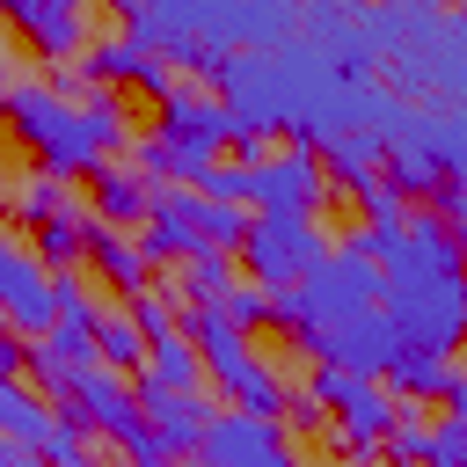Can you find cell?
I'll return each mask as SVG.
<instances>
[{"label":"cell","mask_w":467,"mask_h":467,"mask_svg":"<svg viewBox=\"0 0 467 467\" xmlns=\"http://www.w3.org/2000/svg\"><path fill=\"white\" fill-rule=\"evenodd\" d=\"M124 321L139 328V343H153V336H175V328H182V306H175L161 285H146V292L124 299Z\"/></svg>","instance_id":"cell-21"},{"label":"cell","mask_w":467,"mask_h":467,"mask_svg":"<svg viewBox=\"0 0 467 467\" xmlns=\"http://www.w3.org/2000/svg\"><path fill=\"white\" fill-rule=\"evenodd\" d=\"M263 467H306V460H299V452H292V445H285V452H270V460H263Z\"/></svg>","instance_id":"cell-31"},{"label":"cell","mask_w":467,"mask_h":467,"mask_svg":"<svg viewBox=\"0 0 467 467\" xmlns=\"http://www.w3.org/2000/svg\"><path fill=\"white\" fill-rule=\"evenodd\" d=\"M0 467H51L36 445H15V438H0Z\"/></svg>","instance_id":"cell-28"},{"label":"cell","mask_w":467,"mask_h":467,"mask_svg":"<svg viewBox=\"0 0 467 467\" xmlns=\"http://www.w3.org/2000/svg\"><path fill=\"white\" fill-rule=\"evenodd\" d=\"M7 131L36 153V175L73 182V175H95L102 161H117V153L131 146V109H124V95H109V88H88L80 102H66V95H51L44 80H15V95H7Z\"/></svg>","instance_id":"cell-1"},{"label":"cell","mask_w":467,"mask_h":467,"mask_svg":"<svg viewBox=\"0 0 467 467\" xmlns=\"http://www.w3.org/2000/svg\"><path fill=\"white\" fill-rule=\"evenodd\" d=\"M423 467H467V416H460V409H445V416H438Z\"/></svg>","instance_id":"cell-25"},{"label":"cell","mask_w":467,"mask_h":467,"mask_svg":"<svg viewBox=\"0 0 467 467\" xmlns=\"http://www.w3.org/2000/svg\"><path fill=\"white\" fill-rule=\"evenodd\" d=\"M306 394H314V409H321V423H328V445H336L343 460H372L379 438H387V423L401 416V401H394L379 379L336 372V365H321V372L306 379Z\"/></svg>","instance_id":"cell-4"},{"label":"cell","mask_w":467,"mask_h":467,"mask_svg":"<svg viewBox=\"0 0 467 467\" xmlns=\"http://www.w3.org/2000/svg\"><path fill=\"white\" fill-rule=\"evenodd\" d=\"M88 336H95V358H102L109 372H124V379H131V372L146 365V343H139V328L124 321V306H102Z\"/></svg>","instance_id":"cell-17"},{"label":"cell","mask_w":467,"mask_h":467,"mask_svg":"<svg viewBox=\"0 0 467 467\" xmlns=\"http://www.w3.org/2000/svg\"><path fill=\"white\" fill-rule=\"evenodd\" d=\"M146 379H161V387H204V365H197V343L175 328V336H153L146 343V365H139Z\"/></svg>","instance_id":"cell-18"},{"label":"cell","mask_w":467,"mask_h":467,"mask_svg":"<svg viewBox=\"0 0 467 467\" xmlns=\"http://www.w3.org/2000/svg\"><path fill=\"white\" fill-rule=\"evenodd\" d=\"M379 452H387V467H423V452H431V423H423L416 409H401V416L387 423Z\"/></svg>","instance_id":"cell-23"},{"label":"cell","mask_w":467,"mask_h":467,"mask_svg":"<svg viewBox=\"0 0 467 467\" xmlns=\"http://www.w3.org/2000/svg\"><path fill=\"white\" fill-rule=\"evenodd\" d=\"M379 387H387L401 409H423V401H445V394L460 387V365L438 358V350H394V358L379 365Z\"/></svg>","instance_id":"cell-12"},{"label":"cell","mask_w":467,"mask_h":467,"mask_svg":"<svg viewBox=\"0 0 467 467\" xmlns=\"http://www.w3.org/2000/svg\"><path fill=\"white\" fill-rule=\"evenodd\" d=\"M328 248V234L314 226V212H248V234H241V263H248V285H263L270 299L292 292L306 277V263Z\"/></svg>","instance_id":"cell-5"},{"label":"cell","mask_w":467,"mask_h":467,"mask_svg":"<svg viewBox=\"0 0 467 467\" xmlns=\"http://www.w3.org/2000/svg\"><path fill=\"white\" fill-rule=\"evenodd\" d=\"M153 131H168V139H182V146H197V153H219V146H234V109L219 102V95H204V88H168L161 95V124Z\"/></svg>","instance_id":"cell-11"},{"label":"cell","mask_w":467,"mask_h":467,"mask_svg":"<svg viewBox=\"0 0 467 467\" xmlns=\"http://www.w3.org/2000/svg\"><path fill=\"white\" fill-rule=\"evenodd\" d=\"M109 445H117V460H124V467H175L168 438H161V431H146L139 416H131V423H124V431L109 438Z\"/></svg>","instance_id":"cell-24"},{"label":"cell","mask_w":467,"mask_h":467,"mask_svg":"<svg viewBox=\"0 0 467 467\" xmlns=\"http://www.w3.org/2000/svg\"><path fill=\"white\" fill-rule=\"evenodd\" d=\"M29 234H36V248H29V255H36L44 270H73V263H80V248H88V234H95V212L66 190V204H58L51 219H36Z\"/></svg>","instance_id":"cell-15"},{"label":"cell","mask_w":467,"mask_h":467,"mask_svg":"<svg viewBox=\"0 0 467 467\" xmlns=\"http://www.w3.org/2000/svg\"><path fill=\"white\" fill-rule=\"evenodd\" d=\"M321 197H328V175L299 139H285L263 161H248V212H314Z\"/></svg>","instance_id":"cell-6"},{"label":"cell","mask_w":467,"mask_h":467,"mask_svg":"<svg viewBox=\"0 0 467 467\" xmlns=\"http://www.w3.org/2000/svg\"><path fill=\"white\" fill-rule=\"evenodd\" d=\"M182 336L197 343L204 387H219L234 409H255V416H277V409H285V379L255 358V336L226 328L212 306H182Z\"/></svg>","instance_id":"cell-3"},{"label":"cell","mask_w":467,"mask_h":467,"mask_svg":"<svg viewBox=\"0 0 467 467\" xmlns=\"http://www.w3.org/2000/svg\"><path fill=\"white\" fill-rule=\"evenodd\" d=\"M51 321H58V306H51V270H44L22 241L0 234V328H15V336H44Z\"/></svg>","instance_id":"cell-9"},{"label":"cell","mask_w":467,"mask_h":467,"mask_svg":"<svg viewBox=\"0 0 467 467\" xmlns=\"http://www.w3.org/2000/svg\"><path fill=\"white\" fill-rule=\"evenodd\" d=\"M197 234H204V248L234 255L241 234H248V204H219V197H204V204H197Z\"/></svg>","instance_id":"cell-22"},{"label":"cell","mask_w":467,"mask_h":467,"mask_svg":"<svg viewBox=\"0 0 467 467\" xmlns=\"http://www.w3.org/2000/svg\"><path fill=\"white\" fill-rule=\"evenodd\" d=\"M270 452H285V416H255V409H212L204 438H197V467H263Z\"/></svg>","instance_id":"cell-7"},{"label":"cell","mask_w":467,"mask_h":467,"mask_svg":"<svg viewBox=\"0 0 467 467\" xmlns=\"http://www.w3.org/2000/svg\"><path fill=\"white\" fill-rule=\"evenodd\" d=\"M146 197H153V182L146 175H131V168H117V161H102L95 175H88V212H95V226H139L146 219Z\"/></svg>","instance_id":"cell-13"},{"label":"cell","mask_w":467,"mask_h":467,"mask_svg":"<svg viewBox=\"0 0 467 467\" xmlns=\"http://www.w3.org/2000/svg\"><path fill=\"white\" fill-rule=\"evenodd\" d=\"M299 350H314V358L336 365V372H365V379H379V365L401 350V336H394V321L372 306V314H358V321H336V328L306 336Z\"/></svg>","instance_id":"cell-10"},{"label":"cell","mask_w":467,"mask_h":467,"mask_svg":"<svg viewBox=\"0 0 467 467\" xmlns=\"http://www.w3.org/2000/svg\"><path fill=\"white\" fill-rule=\"evenodd\" d=\"M80 255H88V263H95V277H102L109 292H124V299L153 285V263H146V248H139L131 234H117V226H95Z\"/></svg>","instance_id":"cell-14"},{"label":"cell","mask_w":467,"mask_h":467,"mask_svg":"<svg viewBox=\"0 0 467 467\" xmlns=\"http://www.w3.org/2000/svg\"><path fill=\"white\" fill-rule=\"evenodd\" d=\"M7 95H15V66L0 58V109H7Z\"/></svg>","instance_id":"cell-30"},{"label":"cell","mask_w":467,"mask_h":467,"mask_svg":"<svg viewBox=\"0 0 467 467\" xmlns=\"http://www.w3.org/2000/svg\"><path fill=\"white\" fill-rule=\"evenodd\" d=\"M22 358H29V343L15 328H0V379H22Z\"/></svg>","instance_id":"cell-27"},{"label":"cell","mask_w":467,"mask_h":467,"mask_svg":"<svg viewBox=\"0 0 467 467\" xmlns=\"http://www.w3.org/2000/svg\"><path fill=\"white\" fill-rule=\"evenodd\" d=\"M51 7H66V15H80V0H51Z\"/></svg>","instance_id":"cell-32"},{"label":"cell","mask_w":467,"mask_h":467,"mask_svg":"<svg viewBox=\"0 0 467 467\" xmlns=\"http://www.w3.org/2000/svg\"><path fill=\"white\" fill-rule=\"evenodd\" d=\"M379 285H387V277H379V263H372L358 241H328V248L306 263V277L270 299V321L306 343V336H321V328H336V321L372 314V306H379Z\"/></svg>","instance_id":"cell-2"},{"label":"cell","mask_w":467,"mask_h":467,"mask_svg":"<svg viewBox=\"0 0 467 467\" xmlns=\"http://www.w3.org/2000/svg\"><path fill=\"white\" fill-rule=\"evenodd\" d=\"M51 423H58V409H51L36 387L0 379V438H15V445H44V438H51Z\"/></svg>","instance_id":"cell-16"},{"label":"cell","mask_w":467,"mask_h":467,"mask_svg":"<svg viewBox=\"0 0 467 467\" xmlns=\"http://www.w3.org/2000/svg\"><path fill=\"white\" fill-rule=\"evenodd\" d=\"M212 314H219L226 328L255 336V328H270V292H263V285H241V277H234V285H226V292L212 299Z\"/></svg>","instance_id":"cell-20"},{"label":"cell","mask_w":467,"mask_h":467,"mask_svg":"<svg viewBox=\"0 0 467 467\" xmlns=\"http://www.w3.org/2000/svg\"><path fill=\"white\" fill-rule=\"evenodd\" d=\"M51 467H102V460H95V452L80 445V452H66V460H51Z\"/></svg>","instance_id":"cell-29"},{"label":"cell","mask_w":467,"mask_h":467,"mask_svg":"<svg viewBox=\"0 0 467 467\" xmlns=\"http://www.w3.org/2000/svg\"><path fill=\"white\" fill-rule=\"evenodd\" d=\"M139 66H146V51H139L131 36H102V44H88V51H80V66H73V73H80L88 88H109V80H131Z\"/></svg>","instance_id":"cell-19"},{"label":"cell","mask_w":467,"mask_h":467,"mask_svg":"<svg viewBox=\"0 0 467 467\" xmlns=\"http://www.w3.org/2000/svg\"><path fill=\"white\" fill-rule=\"evenodd\" d=\"M131 401H139V423L161 431L175 460L197 452V438H204V423H212V394H204V387H161V379L131 372Z\"/></svg>","instance_id":"cell-8"},{"label":"cell","mask_w":467,"mask_h":467,"mask_svg":"<svg viewBox=\"0 0 467 467\" xmlns=\"http://www.w3.org/2000/svg\"><path fill=\"white\" fill-rule=\"evenodd\" d=\"M58 204H66V182H58V175H29V182H22V197H15V219H22V226H36V219H51Z\"/></svg>","instance_id":"cell-26"}]
</instances>
